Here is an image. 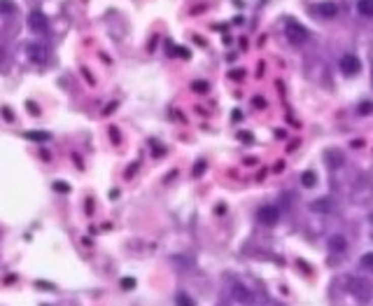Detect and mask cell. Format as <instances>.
<instances>
[{"instance_id":"6da1fadb","label":"cell","mask_w":373,"mask_h":306,"mask_svg":"<svg viewBox=\"0 0 373 306\" xmlns=\"http://www.w3.org/2000/svg\"><path fill=\"white\" fill-rule=\"evenodd\" d=\"M285 35H287V40L292 45H303L308 40V28H306L303 23H294V21H287V28H285Z\"/></svg>"},{"instance_id":"7a4b0ae2","label":"cell","mask_w":373,"mask_h":306,"mask_svg":"<svg viewBox=\"0 0 373 306\" xmlns=\"http://www.w3.org/2000/svg\"><path fill=\"white\" fill-rule=\"evenodd\" d=\"M28 28L35 33H47L49 28V21H47V14L42 10H30L28 12Z\"/></svg>"},{"instance_id":"3957f363","label":"cell","mask_w":373,"mask_h":306,"mask_svg":"<svg viewBox=\"0 0 373 306\" xmlns=\"http://www.w3.org/2000/svg\"><path fill=\"white\" fill-rule=\"evenodd\" d=\"M348 290H350L355 297H359V299H368V295H371V283H368L366 278H350V281H348Z\"/></svg>"},{"instance_id":"277c9868","label":"cell","mask_w":373,"mask_h":306,"mask_svg":"<svg viewBox=\"0 0 373 306\" xmlns=\"http://www.w3.org/2000/svg\"><path fill=\"white\" fill-rule=\"evenodd\" d=\"M257 218H259L261 225L273 227L278 220H280V210H278L276 206H261V208H259V213H257Z\"/></svg>"},{"instance_id":"5b68a950","label":"cell","mask_w":373,"mask_h":306,"mask_svg":"<svg viewBox=\"0 0 373 306\" xmlns=\"http://www.w3.org/2000/svg\"><path fill=\"white\" fill-rule=\"evenodd\" d=\"M341 73L343 75H348V77H352V75H357L359 73V58L355 56V54H345L343 58H341Z\"/></svg>"},{"instance_id":"8992f818","label":"cell","mask_w":373,"mask_h":306,"mask_svg":"<svg viewBox=\"0 0 373 306\" xmlns=\"http://www.w3.org/2000/svg\"><path fill=\"white\" fill-rule=\"evenodd\" d=\"M26 56H28L33 64H45L47 61V47L38 45V42H30V45H26Z\"/></svg>"},{"instance_id":"52a82bcc","label":"cell","mask_w":373,"mask_h":306,"mask_svg":"<svg viewBox=\"0 0 373 306\" xmlns=\"http://www.w3.org/2000/svg\"><path fill=\"white\" fill-rule=\"evenodd\" d=\"M231 292H233V299L238 301V304H252V299H254L252 292H250L245 285H241V283H235Z\"/></svg>"},{"instance_id":"ba28073f","label":"cell","mask_w":373,"mask_h":306,"mask_svg":"<svg viewBox=\"0 0 373 306\" xmlns=\"http://www.w3.org/2000/svg\"><path fill=\"white\" fill-rule=\"evenodd\" d=\"M313 12H315V14H320V17L331 19V17H336V14H338V7H336V3H317V5L313 7Z\"/></svg>"},{"instance_id":"9c48e42d","label":"cell","mask_w":373,"mask_h":306,"mask_svg":"<svg viewBox=\"0 0 373 306\" xmlns=\"http://www.w3.org/2000/svg\"><path fill=\"white\" fill-rule=\"evenodd\" d=\"M331 201L329 199H317V201L310 203V210H315V213H329L331 210Z\"/></svg>"},{"instance_id":"30bf717a","label":"cell","mask_w":373,"mask_h":306,"mask_svg":"<svg viewBox=\"0 0 373 306\" xmlns=\"http://www.w3.org/2000/svg\"><path fill=\"white\" fill-rule=\"evenodd\" d=\"M357 12L362 17H373V0H357Z\"/></svg>"},{"instance_id":"8fae6325","label":"cell","mask_w":373,"mask_h":306,"mask_svg":"<svg viewBox=\"0 0 373 306\" xmlns=\"http://www.w3.org/2000/svg\"><path fill=\"white\" fill-rule=\"evenodd\" d=\"M329 248H331L333 253H343V250L348 248V243H345L343 236H331L329 238Z\"/></svg>"},{"instance_id":"7c38bea8","label":"cell","mask_w":373,"mask_h":306,"mask_svg":"<svg viewBox=\"0 0 373 306\" xmlns=\"http://www.w3.org/2000/svg\"><path fill=\"white\" fill-rule=\"evenodd\" d=\"M301 185L303 187H315L317 185V175L313 173V171H306V173L301 175Z\"/></svg>"},{"instance_id":"4fadbf2b","label":"cell","mask_w":373,"mask_h":306,"mask_svg":"<svg viewBox=\"0 0 373 306\" xmlns=\"http://www.w3.org/2000/svg\"><path fill=\"white\" fill-rule=\"evenodd\" d=\"M175 306H196V304L187 292H178V297H175Z\"/></svg>"},{"instance_id":"5bb4252c","label":"cell","mask_w":373,"mask_h":306,"mask_svg":"<svg viewBox=\"0 0 373 306\" xmlns=\"http://www.w3.org/2000/svg\"><path fill=\"white\" fill-rule=\"evenodd\" d=\"M26 138H28V140H38V143H45V140H49V133H45V131H28V133H26Z\"/></svg>"},{"instance_id":"9a60e30c","label":"cell","mask_w":373,"mask_h":306,"mask_svg":"<svg viewBox=\"0 0 373 306\" xmlns=\"http://www.w3.org/2000/svg\"><path fill=\"white\" fill-rule=\"evenodd\" d=\"M14 10H17V5L12 0H0V12L3 14H14Z\"/></svg>"},{"instance_id":"2e32d148","label":"cell","mask_w":373,"mask_h":306,"mask_svg":"<svg viewBox=\"0 0 373 306\" xmlns=\"http://www.w3.org/2000/svg\"><path fill=\"white\" fill-rule=\"evenodd\" d=\"M359 264H362V269H368V271H373V253H366L359 260Z\"/></svg>"},{"instance_id":"e0dca14e","label":"cell","mask_w":373,"mask_h":306,"mask_svg":"<svg viewBox=\"0 0 373 306\" xmlns=\"http://www.w3.org/2000/svg\"><path fill=\"white\" fill-rule=\"evenodd\" d=\"M359 112H362V115H368V112H373V103H368V101H364V103L359 105Z\"/></svg>"},{"instance_id":"ac0fdd59","label":"cell","mask_w":373,"mask_h":306,"mask_svg":"<svg viewBox=\"0 0 373 306\" xmlns=\"http://www.w3.org/2000/svg\"><path fill=\"white\" fill-rule=\"evenodd\" d=\"M121 288H124V290H133V288H135V281H133V278H124V281H121Z\"/></svg>"},{"instance_id":"d6986e66","label":"cell","mask_w":373,"mask_h":306,"mask_svg":"<svg viewBox=\"0 0 373 306\" xmlns=\"http://www.w3.org/2000/svg\"><path fill=\"white\" fill-rule=\"evenodd\" d=\"M194 91H198V94L208 91V84H206V82H194Z\"/></svg>"},{"instance_id":"ffe728a7","label":"cell","mask_w":373,"mask_h":306,"mask_svg":"<svg viewBox=\"0 0 373 306\" xmlns=\"http://www.w3.org/2000/svg\"><path fill=\"white\" fill-rule=\"evenodd\" d=\"M54 190H56V192H68V185H65V182H56Z\"/></svg>"},{"instance_id":"44dd1931","label":"cell","mask_w":373,"mask_h":306,"mask_svg":"<svg viewBox=\"0 0 373 306\" xmlns=\"http://www.w3.org/2000/svg\"><path fill=\"white\" fill-rule=\"evenodd\" d=\"M203 168H206V164H203V162H198V166L194 168V175H201V173H203Z\"/></svg>"},{"instance_id":"7402d4cb","label":"cell","mask_w":373,"mask_h":306,"mask_svg":"<svg viewBox=\"0 0 373 306\" xmlns=\"http://www.w3.org/2000/svg\"><path fill=\"white\" fill-rule=\"evenodd\" d=\"M241 140H245V143H252V133H241Z\"/></svg>"},{"instance_id":"603a6c76","label":"cell","mask_w":373,"mask_h":306,"mask_svg":"<svg viewBox=\"0 0 373 306\" xmlns=\"http://www.w3.org/2000/svg\"><path fill=\"white\" fill-rule=\"evenodd\" d=\"M3 61H5V52H3V47H0V66H3Z\"/></svg>"},{"instance_id":"cb8c5ba5","label":"cell","mask_w":373,"mask_h":306,"mask_svg":"<svg viewBox=\"0 0 373 306\" xmlns=\"http://www.w3.org/2000/svg\"><path fill=\"white\" fill-rule=\"evenodd\" d=\"M371 82H373V70H371Z\"/></svg>"}]
</instances>
